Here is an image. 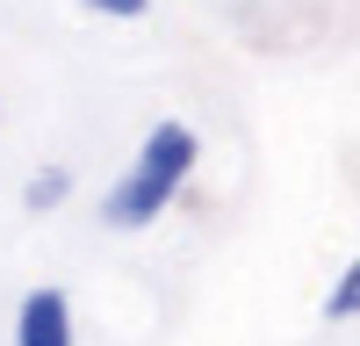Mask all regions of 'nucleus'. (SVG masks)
<instances>
[{"label": "nucleus", "instance_id": "obj_1", "mask_svg": "<svg viewBox=\"0 0 360 346\" xmlns=\"http://www.w3.org/2000/svg\"><path fill=\"white\" fill-rule=\"evenodd\" d=\"M195 166H202V130L188 123V115H159V123L144 130V144L130 152V166L108 181L101 224H108V231H144V224H159V217L173 210V195L195 181Z\"/></svg>", "mask_w": 360, "mask_h": 346}, {"label": "nucleus", "instance_id": "obj_2", "mask_svg": "<svg viewBox=\"0 0 360 346\" xmlns=\"http://www.w3.org/2000/svg\"><path fill=\"white\" fill-rule=\"evenodd\" d=\"M79 325H72V296L58 281H37L29 296L15 303V346H72Z\"/></svg>", "mask_w": 360, "mask_h": 346}, {"label": "nucleus", "instance_id": "obj_3", "mask_svg": "<svg viewBox=\"0 0 360 346\" xmlns=\"http://www.w3.org/2000/svg\"><path fill=\"white\" fill-rule=\"evenodd\" d=\"M65 195H72V166H37L29 173V188H22V210L29 217H51V210H65Z\"/></svg>", "mask_w": 360, "mask_h": 346}, {"label": "nucleus", "instance_id": "obj_4", "mask_svg": "<svg viewBox=\"0 0 360 346\" xmlns=\"http://www.w3.org/2000/svg\"><path fill=\"white\" fill-rule=\"evenodd\" d=\"M317 317H324V325H353V317H360V252H353L346 267H339V281L324 288V303H317Z\"/></svg>", "mask_w": 360, "mask_h": 346}, {"label": "nucleus", "instance_id": "obj_5", "mask_svg": "<svg viewBox=\"0 0 360 346\" xmlns=\"http://www.w3.org/2000/svg\"><path fill=\"white\" fill-rule=\"evenodd\" d=\"M72 8L101 15V22H144V15H152V0H72Z\"/></svg>", "mask_w": 360, "mask_h": 346}]
</instances>
